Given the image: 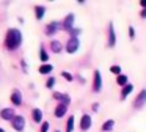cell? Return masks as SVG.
<instances>
[{
  "label": "cell",
  "instance_id": "1",
  "mask_svg": "<svg viewBox=\"0 0 146 132\" xmlns=\"http://www.w3.org/2000/svg\"><path fill=\"white\" fill-rule=\"evenodd\" d=\"M21 43H22V33L17 28H10L5 38V46L10 50H16L21 46Z\"/></svg>",
  "mask_w": 146,
  "mask_h": 132
},
{
  "label": "cell",
  "instance_id": "2",
  "mask_svg": "<svg viewBox=\"0 0 146 132\" xmlns=\"http://www.w3.org/2000/svg\"><path fill=\"white\" fill-rule=\"evenodd\" d=\"M80 47V41L77 36H71L66 43V52L68 53H76Z\"/></svg>",
  "mask_w": 146,
  "mask_h": 132
},
{
  "label": "cell",
  "instance_id": "3",
  "mask_svg": "<svg viewBox=\"0 0 146 132\" xmlns=\"http://www.w3.org/2000/svg\"><path fill=\"white\" fill-rule=\"evenodd\" d=\"M11 124H13L14 131L21 132V131H24V127H25V118H24V116H21V115H16L13 118V121H11Z\"/></svg>",
  "mask_w": 146,
  "mask_h": 132
},
{
  "label": "cell",
  "instance_id": "4",
  "mask_svg": "<svg viewBox=\"0 0 146 132\" xmlns=\"http://www.w3.org/2000/svg\"><path fill=\"white\" fill-rule=\"evenodd\" d=\"M101 88H102V77H101V72L96 69L94 77H93V91H94V93H99Z\"/></svg>",
  "mask_w": 146,
  "mask_h": 132
},
{
  "label": "cell",
  "instance_id": "5",
  "mask_svg": "<svg viewBox=\"0 0 146 132\" xmlns=\"http://www.w3.org/2000/svg\"><path fill=\"white\" fill-rule=\"evenodd\" d=\"M0 116L7 121H13V118L16 116V112H14L13 107H7V109H2L0 110Z\"/></svg>",
  "mask_w": 146,
  "mask_h": 132
},
{
  "label": "cell",
  "instance_id": "6",
  "mask_svg": "<svg viewBox=\"0 0 146 132\" xmlns=\"http://www.w3.org/2000/svg\"><path fill=\"white\" fill-rule=\"evenodd\" d=\"M145 102H146V88L140 91L138 96L135 97V101H133V107H135V109H140V107L145 105Z\"/></svg>",
  "mask_w": 146,
  "mask_h": 132
},
{
  "label": "cell",
  "instance_id": "7",
  "mask_svg": "<svg viewBox=\"0 0 146 132\" xmlns=\"http://www.w3.org/2000/svg\"><path fill=\"white\" fill-rule=\"evenodd\" d=\"M90 127H91V116L86 115V113H83L82 118H80V129L85 132V131H88Z\"/></svg>",
  "mask_w": 146,
  "mask_h": 132
},
{
  "label": "cell",
  "instance_id": "8",
  "mask_svg": "<svg viewBox=\"0 0 146 132\" xmlns=\"http://www.w3.org/2000/svg\"><path fill=\"white\" fill-rule=\"evenodd\" d=\"M115 43H116V35H115V28L113 24H108V47H113Z\"/></svg>",
  "mask_w": 146,
  "mask_h": 132
},
{
  "label": "cell",
  "instance_id": "9",
  "mask_svg": "<svg viewBox=\"0 0 146 132\" xmlns=\"http://www.w3.org/2000/svg\"><path fill=\"white\" fill-rule=\"evenodd\" d=\"M11 102L14 105H21L22 104V94H21L19 90H13V93H11Z\"/></svg>",
  "mask_w": 146,
  "mask_h": 132
},
{
  "label": "cell",
  "instance_id": "10",
  "mask_svg": "<svg viewBox=\"0 0 146 132\" xmlns=\"http://www.w3.org/2000/svg\"><path fill=\"white\" fill-rule=\"evenodd\" d=\"M66 112H68V105L60 102L57 105V109H55V116H57V118H63V116L66 115Z\"/></svg>",
  "mask_w": 146,
  "mask_h": 132
},
{
  "label": "cell",
  "instance_id": "11",
  "mask_svg": "<svg viewBox=\"0 0 146 132\" xmlns=\"http://www.w3.org/2000/svg\"><path fill=\"white\" fill-rule=\"evenodd\" d=\"M72 24H74V14H68L66 17H64V21H63V28L64 30H72Z\"/></svg>",
  "mask_w": 146,
  "mask_h": 132
},
{
  "label": "cell",
  "instance_id": "12",
  "mask_svg": "<svg viewBox=\"0 0 146 132\" xmlns=\"http://www.w3.org/2000/svg\"><path fill=\"white\" fill-rule=\"evenodd\" d=\"M54 97L58 99L61 104H66V105H69V102H71V97L68 94H63V93H54Z\"/></svg>",
  "mask_w": 146,
  "mask_h": 132
},
{
  "label": "cell",
  "instance_id": "13",
  "mask_svg": "<svg viewBox=\"0 0 146 132\" xmlns=\"http://www.w3.org/2000/svg\"><path fill=\"white\" fill-rule=\"evenodd\" d=\"M50 49H52V52L60 53L61 50H63V44H61L58 39H54V41H50Z\"/></svg>",
  "mask_w": 146,
  "mask_h": 132
},
{
  "label": "cell",
  "instance_id": "14",
  "mask_svg": "<svg viewBox=\"0 0 146 132\" xmlns=\"http://www.w3.org/2000/svg\"><path fill=\"white\" fill-rule=\"evenodd\" d=\"M58 27H60L58 22H50V24H47V27H46V35H54L55 31L58 30Z\"/></svg>",
  "mask_w": 146,
  "mask_h": 132
},
{
  "label": "cell",
  "instance_id": "15",
  "mask_svg": "<svg viewBox=\"0 0 146 132\" xmlns=\"http://www.w3.org/2000/svg\"><path fill=\"white\" fill-rule=\"evenodd\" d=\"M132 90H133V85L132 83H127L126 87H123V90H121V99H126V97L132 93Z\"/></svg>",
  "mask_w": 146,
  "mask_h": 132
},
{
  "label": "cell",
  "instance_id": "16",
  "mask_svg": "<svg viewBox=\"0 0 146 132\" xmlns=\"http://www.w3.org/2000/svg\"><path fill=\"white\" fill-rule=\"evenodd\" d=\"M32 115H33V121H35V123H41L42 121V112L39 109H33L32 110Z\"/></svg>",
  "mask_w": 146,
  "mask_h": 132
},
{
  "label": "cell",
  "instance_id": "17",
  "mask_svg": "<svg viewBox=\"0 0 146 132\" xmlns=\"http://www.w3.org/2000/svg\"><path fill=\"white\" fill-rule=\"evenodd\" d=\"M113 127H115V121H113V119H107V121L102 124V131H104V132L113 131Z\"/></svg>",
  "mask_w": 146,
  "mask_h": 132
},
{
  "label": "cell",
  "instance_id": "18",
  "mask_svg": "<svg viewBox=\"0 0 146 132\" xmlns=\"http://www.w3.org/2000/svg\"><path fill=\"white\" fill-rule=\"evenodd\" d=\"M35 13H36V19H42L44 17V13H46V6H41V5H38V6H35Z\"/></svg>",
  "mask_w": 146,
  "mask_h": 132
},
{
  "label": "cell",
  "instance_id": "19",
  "mask_svg": "<svg viewBox=\"0 0 146 132\" xmlns=\"http://www.w3.org/2000/svg\"><path fill=\"white\" fill-rule=\"evenodd\" d=\"M52 69H54L52 65H42L39 66V74H49V72H52Z\"/></svg>",
  "mask_w": 146,
  "mask_h": 132
},
{
  "label": "cell",
  "instance_id": "20",
  "mask_svg": "<svg viewBox=\"0 0 146 132\" xmlns=\"http://www.w3.org/2000/svg\"><path fill=\"white\" fill-rule=\"evenodd\" d=\"M116 83H118V85H121V87H126V85H127V75L119 74V75L116 77Z\"/></svg>",
  "mask_w": 146,
  "mask_h": 132
},
{
  "label": "cell",
  "instance_id": "21",
  "mask_svg": "<svg viewBox=\"0 0 146 132\" xmlns=\"http://www.w3.org/2000/svg\"><path fill=\"white\" fill-rule=\"evenodd\" d=\"M74 131V116H69L66 123V132H72Z\"/></svg>",
  "mask_w": 146,
  "mask_h": 132
},
{
  "label": "cell",
  "instance_id": "22",
  "mask_svg": "<svg viewBox=\"0 0 146 132\" xmlns=\"http://www.w3.org/2000/svg\"><path fill=\"white\" fill-rule=\"evenodd\" d=\"M39 58H41V61H47L49 60V53L46 52V49L41 46V53H39Z\"/></svg>",
  "mask_w": 146,
  "mask_h": 132
},
{
  "label": "cell",
  "instance_id": "23",
  "mask_svg": "<svg viewBox=\"0 0 146 132\" xmlns=\"http://www.w3.org/2000/svg\"><path fill=\"white\" fill-rule=\"evenodd\" d=\"M110 71L113 72V74H116V75H119L121 74V66H118V65H115V66H111L110 68Z\"/></svg>",
  "mask_w": 146,
  "mask_h": 132
},
{
  "label": "cell",
  "instance_id": "24",
  "mask_svg": "<svg viewBox=\"0 0 146 132\" xmlns=\"http://www.w3.org/2000/svg\"><path fill=\"white\" fill-rule=\"evenodd\" d=\"M54 85H55V77H49L47 82H46V87H47V88H52Z\"/></svg>",
  "mask_w": 146,
  "mask_h": 132
},
{
  "label": "cell",
  "instance_id": "25",
  "mask_svg": "<svg viewBox=\"0 0 146 132\" xmlns=\"http://www.w3.org/2000/svg\"><path fill=\"white\" fill-rule=\"evenodd\" d=\"M61 75H63V77H64V79H66V80H68V82H72V79H74V77H72V75H71V74H69V72H66V71H63V72H61Z\"/></svg>",
  "mask_w": 146,
  "mask_h": 132
},
{
  "label": "cell",
  "instance_id": "26",
  "mask_svg": "<svg viewBox=\"0 0 146 132\" xmlns=\"http://www.w3.org/2000/svg\"><path fill=\"white\" fill-rule=\"evenodd\" d=\"M47 131H49V123L44 121V123L41 124V131H39V132H47Z\"/></svg>",
  "mask_w": 146,
  "mask_h": 132
},
{
  "label": "cell",
  "instance_id": "27",
  "mask_svg": "<svg viewBox=\"0 0 146 132\" xmlns=\"http://www.w3.org/2000/svg\"><path fill=\"white\" fill-rule=\"evenodd\" d=\"M129 38H130V39L135 38V28H133V27H129Z\"/></svg>",
  "mask_w": 146,
  "mask_h": 132
},
{
  "label": "cell",
  "instance_id": "28",
  "mask_svg": "<svg viewBox=\"0 0 146 132\" xmlns=\"http://www.w3.org/2000/svg\"><path fill=\"white\" fill-rule=\"evenodd\" d=\"M140 6H141L143 9H146V0H141V2H140Z\"/></svg>",
  "mask_w": 146,
  "mask_h": 132
},
{
  "label": "cell",
  "instance_id": "29",
  "mask_svg": "<svg viewBox=\"0 0 146 132\" xmlns=\"http://www.w3.org/2000/svg\"><path fill=\"white\" fill-rule=\"evenodd\" d=\"M140 16H141V17H146V9H141V14Z\"/></svg>",
  "mask_w": 146,
  "mask_h": 132
},
{
  "label": "cell",
  "instance_id": "30",
  "mask_svg": "<svg viewBox=\"0 0 146 132\" xmlns=\"http://www.w3.org/2000/svg\"><path fill=\"white\" fill-rule=\"evenodd\" d=\"M0 132H5V131H3V129H2V127H0Z\"/></svg>",
  "mask_w": 146,
  "mask_h": 132
},
{
  "label": "cell",
  "instance_id": "31",
  "mask_svg": "<svg viewBox=\"0 0 146 132\" xmlns=\"http://www.w3.org/2000/svg\"><path fill=\"white\" fill-rule=\"evenodd\" d=\"M55 132H60V131H55Z\"/></svg>",
  "mask_w": 146,
  "mask_h": 132
}]
</instances>
